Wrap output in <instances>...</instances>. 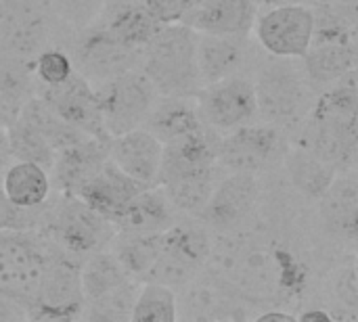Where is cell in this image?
<instances>
[{"label": "cell", "mask_w": 358, "mask_h": 322, "mask_svg": "<svg viewBox=\"0 0 358 322\" xmlns=\"http://www.w3.org/2000/svg\"><path fill=\"white\" fill-rule=\"evenodd\" d=\"M71 57L76 71L96 86L128 69L141 67L143 50L120 42L99 21H92L90 25L80 27L73 40Z\"/></svg>", "instance_id": "8"}, {"label": "cell", "mask_w": 358, "mask_h": 322, "mask_svg": "<svg viewBox=\"0 0 358 322\" xmlns=\"http://www.w3.org/2000/svg\"><path fill=\"white\" fill-rule=\"evenodd\" d=\"M50 256V241L36 228L0 233V293L25 308L36 298Z\"/></svg>", "instance_id": "4"}, {"label": "cell", "mask_w": 358, "mask_h": 322, "mask_svg": "<svg viewBox=\"0 0 358 322\" xmlns=\"http://www.w3.org/2000/svg\"><path fill=\"white\" fill-rule=\"evenodd\" d=\"M256 321H258V322H275V321L296 322V321H298V316H296V314H292V312H281V310H268V312H262V314H258V316H256Z\"/></svg>", "instance_id": "43"}, {"label": "cell", "mask_w": 358, "mask_h": 322, "mask_svg": "<svg viewBox=\"0 0 358 322\" xmlns=\"http://www.w3.org/2000/svg\"><path fill=\"white\" fill-rule=\"evenodd\" d=\"M38 94L48 103V107L57 115H61L78 130L86 132L88 136L111 138L103 122L96 86L80 71H76L65 84L46 86Z\"/></svg>", "instance_id": "11"}, {"label": "cell", "mask_w": 358, "mask_h": 322, "mask_svg": "<svg viewBox=\"0 0 358 322\" xmlns=\"http://www.w3.org/2000/svg\"><path fill=\"white\" fill-rule=\"evenodd\" d=\"M109 157L122 172H126L136 182L145 186L159 184L164 142L147 128L141 126L130 132L111 136Z\"/></svg>", "instance_id": "17"}, {"label": "cell", "mask_w": 358, "mask_h": 322, "mask_svg": "<svg viewBox=\"0 0 358 322\" xmlns=\"http://www.w3.org/2000/svg\"><path fill=\"white\" fill-rule=\"evenodd\" d=\"M141 2L155 17V21H159L162 25H174V23H182L201 0H141Z\"/></svg>", "instance_id": "39"}, {"label": "cell", "mask_w": 358, "mask_h": 322, "mask_svg": "<svg viewBox=\"0 0 358 322\" xmlns=\"http://www.w3.org/2000/svg\"><path fill=\"white\" fill-rule=\"evenodd\" d=\"M245 57L241 36L201 34L197 38V67L201 84H214L235 75Z\"/></svg>", "instance_id": "26"}, {"label": "cell", "mask_w": 358, "mask_h": 322, "mask_svg": "<svg viewBox=\"0 0 358 322\" xmlns=\"http://www.w3.org/2000/svg\"><path fill=\"white\" fill-rule=\"evenodd\" d=\"M342 8H344V13L348 17L350 25H352L355 34L358 36V4H342Z\"/></svg>", "instance_id": "45"}, {"label": "cell", "mask_w": 358, "mask_h": 322, "mask_svg": "<svg viewBox=\"0 0 358 322\" xmlns=\"http://www.w3.org/2000/svg\"><path fill=\"white\" fill-rule=\"evenodd\" d=\"M46 4L57 19L80 29L99 19L105 0H46Z\"/></svg>", "instance_id": "37"}, {"label": "cell", "mask_w": 358, "mask_h": 322, "mask_svg": "<svg viewBox=\"0 0 358 322\" xmlns=\"http://www.w3.org/2000/svg\"><path fill=\"white\" fill-rule=\"evenodd\" d=\"M0 186L8 201L21 210H40L52 195L50 170L40 163L21 159H15L6 168Z\"/></svg>", "instance_id": "24"}, {"label": "cell", "mask_w": 358, "mask_h": 322, "mask_svg": "<svg viewBox=\"0 0 358 322\" xmlns=\"http://www.w3.org/2000/svg\"><path fill=\"white\" fill-rule=\"evenodd\" d=\"M197 31L185 23L164 25L143 48L141 69L159 96H195L201 88L197 67Z\"/></svg>", "instance_id": "2"}, {"label": "cell", "mask_w": 358, "mask_h": 322, "mask_svg": "<svg viewBox=\"0 0 358 322\" xmlns=\"http://www.w3.org/2000/svg\"><path fill=\"white\" fill-rule=\"evenodd\" d=\"M258 111L268 122L296 119L308 101L306 86L298 71L287 63H271L256 82Z\"/></svg>", "instance_id": "13"}, {"label": "cell", "mask_w": 358, "mask_h": 322, "mask_svg": "<svg viewBox=\"0 0 358 322\" xmlns=\"http://www.w3.org/2000/svg\"><path fill=\"white\" fill-rule=\"evenodd\" d=\"M216 163H218V145L210 140L206 130H199L195 134L164 145L159 184L178 178L216 172Z\"/></svg>", "instance_id": "19"}, {"label": "cell", "mask_w": 358, "mask_h": 322, "mask_svg": "<svg viewBox=\"0 0 358 322\" xmlns=\"http://www.w3.org/2000/svg\"><path fill=\"white\" fill-rule=\"evenodd\" d=\"M145 184L130 178L126 172H122L111 157L107 163L99 170V174L78 193V197L88 203L94 212L105 216L107 220H115L120 212L143 191Z\"/></svg>", "instance_id": "21"}, {"label": "cell", "mask_w": 358, "mask_h": 322, "mask_svg": "<svg viewBox=\"0 0 358 322\" xmlns=\"http://www.w3.org/2000/svg\"><path fill=\"white\" fill-rule=\"evenodd\" d=\"M40 212H42V207L40 210L17 207L15 203L8 201V197L4 195V191L0 186V233L15 230V228H36Z\"/></svg>", "instance_id": "40"}, {"label": "cell", "mask_w": 358, "mask_h": 322, "mask_svg": "<svg viewBox=\"0 0 358 322\" xmlns=\"http://www.w3.org/2000/svg\"><path fill=\"white\" fill-rule=\"evenodd\" d=\"M338 4H358V0H336Z\"/></svg>", "instance_id": "47"}, {"label": "cell", "mask_w": 358, "mask_h": 322, "mask_svg": "<svg viewBox=\"0 0 358 322\" xmlns=\"http://www.w3.org/2000/svg\"><path fill=\"white\" fill-rule=\"evenodd\" d=\"M315 84H334L358 65V38L340 42H313L302 57Z\"/></svg>", "instance_id": "28"}, {"label": "cell", "mask_w": 358, "mask_h": 322, "mask_svg": "<svg viewBox=\"0 0 358 322\" xmlns=\"http://www.w3.org/2000/svg\"><path fill=\"white\" fill-rule=\"evenodd\" d=\"M319 201L327 226L342 237L358 241V180L348 176L336 178Z\"/></svg>", "instance_id": "30"}, {"label": "cell", "mask_w": 358, "mask_h": 322, "mask_svg": "<svg viewBox=\"0 0 358 322\" xmlns=\"http://www.w3.org/2000/svg\"><path fill=\"white\" fill-rule=\"evenodd\" d=\"M182 23L197 34L245 36L256 23V0H201Z\"/></svg>", "instance_id": "20"}, {"label": "cell", "mask_w": 358, "mask_h": 322, "mask_svg": "<svg viewBox=\"0 0 358 322\" xmlns=\"http://www.w3.org/2000/svg\"><path fill=\"white\" fill-rule=\"evenodd\" d=\"M117 6L107 8L99 15V23L120 42L143 50L155 34L164 27L145 8L143 2H115Z\"/></svg>", "instance_id": "25"}, {"label": "cell", "mask_w": 358, "mask_h": 322, "mask_svg": "<svg viewBox=\"0 0 358 322\" xmlns=\"http://www.w3.org/2000/svg\"><path fill=\"white\" fill-rule=\"evenodd\" d=\"M319 103L358 117V65L346 75H342L338 82H334V86L321 96Z\"/></svg>", "instance_id": "38"}, {"label": "cell", "mask_w": 358, "mask_h": 322, "mask_svg": "<svg viewBox=\"0 0 358 322\" xmlns=\"http://www.w3.org/2000/svg\"><path fill=\"white\" fill-rule=\"evenodd\" d=\"M132 281L134 279L124 270V266L109 247L86 256L82 262V289L86 304L105 300L130 285Z\"/></svg>", "instance_id": "29"}, {"label": "cell", "mask_w": 358, "mask_h": 322, "mask_svg": "<svg viewBox=\"0 0 358 322\" xmlns=\"http://www.w3.org/2000/svg\"><path fill=\"white\" fill-rule=\"evenodd\" d=\"M355 272H357V275H358V260H357V270H355Z\"/></svg>", "instance_id": "48"}, {"label": "cell", "mask_w": 358, "mask_h": 322, "mask_svg": "<svg viewBox=\"0 0 358 322\" xmlns=\"http://www.w3.org/2000/svg\"><path fill=\"white\" fill-rule=\"evenodd\" d=\"M19 321H27V308L21 302L0 293V322Z\"/></svg>", "instance_id": "41"}, {"label": "cell", "mask_w": 358, "mask_h": 322, "mask_svg": "<svg viewBox=\"0 0 358 322\" xmlns=\"http://www.w3.org/2000/svg\"><path fill=\"white\" fill-rule=\"evenodd\" d=\"M241 298L218 283L210 272L195 277L178 295V319L193 322L239 321Z\"/></svg>", "instance_id": "18"}, {"label": "cell", "mask_w": 358, "mask_h": 322, "mask_svg": "<svg viewBox=\"0 0 358 322\" xmlns=\"http://www.w3.org/2000/svg\"><path fill=\"white\" fill-rule=\"evenodd\" d=\"M256 2L266 4V6H279V4H289V2H294V0H256Z\"/></svg>", "instance_id": "46"}, {"label": "cell", "mask_w": 358, "mask_h": 322, "mask_svg": "<svg viewBox=\"0 0 358 322\" xmlns=\"http://www.w3.org/2000/svg\"><path fill=\"white\" fill-rule=\"evenodd\" d=\"M279 155V132L273 126L243 124L218 142V163L231 172L258 174L275 163Z\"/></svg>", "instance_id": "12"}, {"label": "cell", "mask_w": 358, "mask_h": 322, "mask_svg": "<svg viewBox=\"0 0 358 322\" xmlns=\"http://www.w3.org/2000/svg\"><path fill=\"white\" fill-rule=\"evenodd\" d=\"M36 230L52 245L80 260L109 247L117 233L111 220L94 212L78 195L67 193H59L50 205H42Z\"/></svg>", "instance_id": "3"}, {"label": "cell", "mask_w": 358, "mask_h": 322, "mask_svg": "<svg viewBox=\"0 0 358 322\" xmlns=\"http://www.w3.org/2000/svg\"><path fill=\"white\" fill-rule=\"evenodd\" d=\"M289 182L308 199H321L336 180V166L323 161L306 147H294L285 155Z\"/></svg>", "instance_id": "32"}, {"label": "cell", "mask_w": 358, "mask_h": 322, "mask_svg": "<svg viewBox=\"0 0 358 322\" xmlns=\"http://www.w3.org/2000/svg\"><path fill=\"white\" fill-rule=\"evenodd\" d=\"M201 115L191 96H159L143 128L155 134L164 145L203 130Z\"/></svg>", "instance_id": "23"}, {"label": "cell", "mask_w": 358, "mask_h": 322, "mask_svg": "<svg viewBox=\"0 0 358 322\" xmlns=\"http://www.w3.org/2000/svg\"><path fill=\"white\" fill-rule=\"evenodd\" d=\"M96 94L109 136L141 128L159 98L157 88L141 67L96 84Z\"/></svg>", "instance_id": "6"}, {"label": "cell", "mask_w": 358, "mask_h": 322, "mask_svg": "<svg viewBox=\"0 0 358 322\" xmlns=\"http://www.w3.org/2000/svg\"><path fill=\"white\" fill-rule=\"evenodd\" d=\"M15 161L13 151H10V142H8V132L4 126H0V180L6 172V168Z\"/></svg>", "instance_id": "42"}, {"label": "cell", "mask_w": 358, "mask_h": 322, "mask_svg": "<svg viewBox=\"0 0 358 322\" xmlns=\"http://www.w3.org/2000/svg\"><path fill=\"white\" fill-rule=\"evenodd\" d=\"M302 147L331 166L348 161L358 147V117L317 103L313 109L310 142Z\"/></svg>", "instance_id": "16"}, {"label": "cell", "mask_w": 358, "mask_h": 322, "mask_svg": "<svg viewBox=\"0 0 358 322\" xmlns=\"http://www.w3.org/2000/svg\"><path fill=\"white\" fill-rule=\"evenodd\" d=\"M212 243L199 224L174 222L164 233L162 254L145 283H162L172 289H182L208 264Z\"/></svg>", "instance_id": "7"}, {"label": "cell", "mask_w": 358, "mask_h": 322, "mask_svg": "<svg viewBox=\"0 0 358 322\" xmlns=\"http://www.w3.org/2000/svg\"><path fill=\"white\" fill-rule=\"evenodd\" d=\"M31 65L38 84H42L44 88L65 84L76 73V63L71 52L57 44H50L44 50H40Z\"/></svg>", "instance_id": "36"}, {"label": "cell", "mask_w": 358, "mask_h": 322, "mask_svg": "<svg viewBox=\"0 0 358 322\" xmlns=\"http://www.w3.org/2000/svg\"><path fill=\"white\" fill-rule=\"evenodd\" d=\"M34 61L0 52V126H8L23 105L36 96Z\"/></svg>", "instance_id": "27"}, {"label": "cell", "mask_w": 358, "mask_h": 322, "mask_svg": "<svg viewBox=\"0 0 358 322\" xmlns=\"http://www.w3.org/2000/svg\"><path fill=\"white\" fill-rule=\"evenodd\" d=\"M162 243H164V233H153V235L115 233V237L109 243V249L134 281L145 283L162 254Z\"/></svg>", "instance_id": "31"}, {"label": "cell", "mask_w": 358, "mask_h": 322, "mask_svg": "<svg viewBox=\"0 0 358 322\" xmlns=\"http://www.w3.org/2000/svg\"><path fill=\"white\" fill-rule=\"evenodd\" d=\"M260 197V182L256 174L233 172L216 184L208 205L199 214L210 226L218 230H233L254 212Z\"/></svg>", "instance_id": "15"}, {"label": "cell", "mask_w": 358, "mask_h": 322, "mask_svg": "<svg viewBox=\"0 0 358 322\" xmlns=\"http://www.w3.org/2000/svg\"><path fill=\"white\" fill-rule=\"evenodd\" d=\"M80 258L50 243L40 289L27 306V321H80L86 308Z\"/></svg>", "instance_id": "5"}, {"label": "cell", "mask_w": 358, "mask_h": 322, "mask_svg": "<svg viewBox=\"0 0 358 322\" xmlns=\"http://www.w3.org/2000/svg\"><path fill=\"white\" fill-rule=\"evenodd\" d=\"M195 101L201 119L218 130H235L250 124L258 113L256 86L245 78L231 75L214 84H203Z\"/></svg>", "instance_id": "10"}, {"label": "cell", "mask_w": 358, "mask_h": 322, "mask_svg": "<svg viewBox=\"0 0 358 322\" xmlns=\"http://www.w3.org/2000/svg\"><path fill=\"white\" fill-rule=\"evenodd\" d=\"M298 321L300 322H313V321H319V322H329L334 321V316L329 314V312H325V310H308V312H302L300 316H298Z\"/></svg>", "instance_id": "44"}, {"label": "cell", "mask_w": 358, "mask_h": 322, "mask_svg": "<svg viewBox=\"0 0 358 322\" xmlns=\"http://www.w3.org/2000/svg\"><path fill=\"white\" fill-rule=\"evenodd\" d=\"M174 205L166 191L155 184L143 189L113 220L117 233L130 235H153L166 233L174 224Z\"/></svg>", "instance_id": "22"}, {"label": "cell", "mask_w": 358, "mask_h": 322, "mask_svg": "<svg viewBox=\"0 0 358 322\" xmlns=\"http://www.w3.org/2000/svg\"><path fill=\"white\" fill-rule=\"evenodd\" d=\"M6 132H8V142H10V151H13V157L15 159L34 161V163L44 166L46 170L52 168V161L57 157L55 147L27 119H23L21 115H17L6 126Z\"/></svg>", "instance_id": "33"}, {"label": "cell", "mask_w": 358, "mask_h": 322, "mask_svg": "<svg viewBox=\"0 0 358 322\" xmlns=\"http://www.w3.org/2000/svg\"><path fill=\"white\" fill-rule=\"evenodd\" d=\"M208 272L248 304H279L304 287L302 264L285 249L252 239H227L212 247Z\"/></svg>", "instance_id": "1"}, {"label": "cell", "mask_w": 358, "mask_h": 322, "mask_svg": "<svg viewBox=\"0 0 358 322\" xmlns=\"http://www.w3.org/2000/svg\"><path fill=\"white\" fill-rule=\"evenodd\" d=\"M260 44L279 59H298L308 52L315 38V10L302 4H279L256 23Z\"/></svg>", "instance_id": "9"}, {"label": "cell", "mask_w": 358, "mask_h": 322, "mask_svg": "<svg viewBox=\"0 0 358 322\" xmlns=\"http://www.w3.org/2000/svg\"><path fill=\"white\" fill-rule=\"evenodd\" d=\"M159 186L166 191L168 199L172 201V205L178 212L199 216L203 212V207L208 205L214 189H216V172L170 180V182L159 184Z\"/></svg>", "instance_id": "35"}, {"label": "cell", "mask_w": 358, "mask_h": 322, "mask_svg": "<svg viewBox=\"0 0 358 322\" xmlns=\"http://www.w3.org/2000/svg\"><path fill=\"white\" fill-rule=\"evenodd\" d=\"M111 138L88 136L80 142H73L61 151L50 168L52 189L67 195H78L107 163Z\"/></svg>", "instance_id": "14"}, {"label": "cell", "mask_w": 358, "mask_h": 322, "mask_svg": "<svg viewBox=\"0 0 358 322\" xmlns=\"http://www.w3.org/2000/svg\"><path fill=\"white\" fill-rule=\"evenodd\" d=\"M178 321V295L172 287L162 283H141L132 322H176Z\"/></svg>", "instance_id": "34"}]
</instances>
